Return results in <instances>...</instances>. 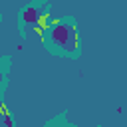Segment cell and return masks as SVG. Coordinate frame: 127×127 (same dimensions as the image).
Instances as JSON below:
<instances>
[{"label": "cell", "instance_id": "cell-1", "mask_svg": "<svg viewBox=\"0 0 127 127\" xmlns=\"http://www.w3.org/2000/svg\"><path fill=\"white\" fill-rule=\"evenodd\" d=\"M42 40L46 50L52 54L75 58L79 56V38H77V28L71 18H58L52 22H46L42 28Z\"/></svg>", "mask_w": 127, "mask_h": 127}, {"label": "cell", "instance_id": "cell-2", "mask_svg": "<svg viewBox=\"0 0 127 127\" xmlns=\"http://www.w3.org/2000/svg\"><path fill=\"white\" fill-rule=\"evenodd\" d=\"M50 12V2H28L22 6L18 14V26L22 36L28 34V30H38L44 22V16Z\"/></svg>", "mask_w": 127, "mask_h": 127}, {"label": "cell", "instance_id": "cell-3", "mask_svg": "<svg viewBox=\"0 0 127 127\" xmlns=\"http://www.w3.org/2000/svg\"><path fill=\"white\" fill-rule=\"evenodd\" d=\"M6 67H8L6 64L4 65L0 64V91H2V85H4V79H6Z\"/></svg>", "mask_w": 127, "mask_h": 127}, {"label": "cell", "instance_id": "cell-4", "mask_svg": "<svg viewBox=\"0 0 127 127\" xmlns=\"http://www.w3.org/2000/svg\"><path fill=\"white\" fill-rule=\"evenodd\" d=\"M0 22H2V12H0Z\"/></svg>", "mask_w": 127, "mask_h": 127}]
</instances>
